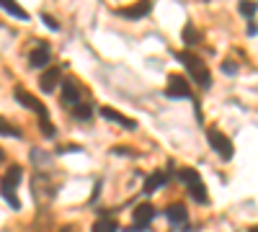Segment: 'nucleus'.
<instances>
[{
	"label": "nucleus",
	"mask_w": 258,
	"mask_h": 232,
	"mask_svg": "<svg viewBox=\"0 0 258 232\" xmlns=\"http://www.w3.org/2000/svg\"><path fill=\"white\" fill-rule=\"evenodd\" d=\"M73 114H75L80 121H88V119H91V114H93V109L88 106V103H80V106H75V109H73Z\"/></svg>",
	"instance_id": "nucleus-20"
},
{
	"label": "nucleus",
	"mask_w": 258,
	"mask_h": 232,
	"mask_svg": "<svg viewBox=\"0 0 258 232\" xmlns=\"http://www.w3.org/2000/svg\"><path fill=\"white\" fill-rule=\"evenodd\" d=\"M207 137H209L212 150L217 152L222 160H230V158H232V152H235V150H232V142H230V139H227L220 129H209V132H207Z\"/></svg>",
	"instance_id": "nucleus-5"
},
{
	"label": "nucleus",
	"mask_w": 258,
	"mask_h": 232,
	"mask_svg": "<svg viewBox=\"0 0 258 232\" xmlns=\"http://www.w3.org/2000/svg\"><path fill=\"white\" fill-rule=\"evenodd\" d=\"M59 75H62V70H59V67L47 70L44 75H41V80H39V88L44 91V93H52V91L59 86Z\"/></svg>",
	"instance_id": "nucleus-12"
},
{
	"label": "nucleus",
	"mask_w": 258,
	"mask_h": 232,
	"mask_svg": "<svg viewBox=\"0 0 258 232\" xmlns=\"http://www.w3.org/2000/svg\"><path fill=\"white\" fill-rule=\"evenodd\" d=\"M49 59H52V54H49L47 47H36V49L29 54V65H31V67H44Z\"/></svg>",
	"instance_id": "nucleus-14"
},
{
	"label": "nucleus",
	"mask_w": 258,
	"mask_h": 232,
	"mask_svg": "<svg viewBox=\"0 0 258 232\" xmlns=\"http://www.w3.org/2000/svg\"><path fill=\"white\" fill-rule=\"evenodd\" d=\"M0 134H3V137H21V129H18V126H13L8 119L0 116Z\"/></svg>",
	"instance_id": "nucleus-16"
},
{
	"label": "nucleus",
	"mask_w": 258,
	"mask_h": 232,
	"mask_svg": "<svg viewBox=\"0 0 258 232\" xmlns=\"http://www.w3.org/2000/svg\"><path fill=\"white\" fill-rule=\"evenodd\" d=\"M222 72H227V75L238 72V65H232V62H222Z\"/></svg>",
	"instance_id": "nucleus-23"
},
{
	"label": "nucleus",
	"mask_w": 258,
	"mask_h": 232,
	"mask_svg": "<svg viewBox=\"0 0 258 232\" xmlns=\"http://www.w3.org/2000/svg\"><path fill=\"white\" fill-rule=\"evenodd\" d=\"M250 232H258V227H253V229H250Z\"/></svg>",
	"instance_id": "nucleus-24"
},
{
	"label": "nucleus",
	"mask_w": 258,
	"mask_h": 232,
	"mask_svg": "<svg viewBox=\"0 0 258 232\" xmlns=\"http://www.w3.org/2000/svg\"><path fill=\"white\" fill-rule=\"evenodd\" d=\"M165 181H168V173H165V171H158V173H153V176H147L145 194H155L158 188H163V186H165Z\"/></svg>",
	"instance_id": "nucleus-13"
},
{
	"label": "nucleus",
	"mask_w": 258,
	"mask_h": 232,
	"mask_svg": "<svg viewBox=\"0 0 258 232\" xmlns=\"http://www.w3.org/2000/svg\"><path fill=\"white\" fill-rule=\"evenodd\" d=\"M62 101H64V106H80V88H78V83L75 80H62Z\"/></svg>",
	"instance_id": "nucleus-9"
},
{
	"label": "nucleus",
	"mask_w": 258,
	"mask_h": 232,
	"mask_svg": "<svg viewBox=\"0 0 258 232\" xmlns=\"http://www.w3.org/2000/svg\"><path fill=\"white\" fill-rule=\"evenodd\" d=\"M153 217H155V206L153 204H140L137 209H135V219H132V227H129V232H145L147 227H150V222H153Z\"/></svg>",
	"instance_id": "nucleus-6"
},
{
	"label": "nucleus",
	"mask_w": 258,
	"mask_h": 232,
	"mask_svg": "<svg viewBox=\"0 0 258 232\" xmlns=\"http://www.w3.org/2000/svg\"><path fill=\"white\" fill-rule=\"evenodd\" d=\"M41 18H44V26H49L52 31H57V29H59V24H57V21H54V18H52L49 13H44V16H41Z\"/></svg>",
	"instance_id": "nucleus-22"
},
{
	"label": "nucleus",
	"mask_w": 258,
	"mask_h": 232,
	"mask_svg": "<svg viewBox=\"0 0 258 232\" xmlns=\"http://www.w3.org/2000/svg\"><path fill=\"white\" fill-rule=\"evenodd\" d=\"M101 116L103 119H109V121H114V124H119V126H124V129H137V121H132L129 116H124V114H119V111H114V109H109V106H103L101 109Z\"/></svg>",
	"instance_id": "nucleus-10"
},
{
	"label": "nucleus",
	"mask_w": 258,
	"mask_h": 232,
	"mask_svg": "<svg viewBox=\"0 0 258 232\" xmlns=\"http://www.w3.org/2000/svg\"><path fill=\"white\" fill-rule=\"evenodd\" d=\"M16 101H18L24 109H29V111L39 114V119H49V116H47V106H44V103H41L36 96H31L26 88H21V86L16 88Z\"/></svg>",
	"instance_id": "nucleus-4"
},
{
	"label": "nucleus",
	"mask_w": 258,
	"mask_h": 232,
	"mask_svg": "<svg viewBox=\"0 0 258 232\" xmlns=\"http://www.w3.org/2000/svg\"><path fill=\"white\" fill-rule=\"evenodd\" d=\"M39 126H41V132H44V137H54L57 129L49 124V119H39Z\"/></svg>",
	"instance_id": "nucleus-21"
},
{
	"label": "nucleus",
	"mask_w": 258,
	"mask_h": 232,
	"mask_svg": "<svg viewBox=\"0 0 258 232\" xmlns=\"http://www.w3.org/2000/svg\"><path fill=\"white\" fill-rule=\"evenodd\" d=\"M168 98H191V86L183 75H168V86H165Z\"/></svg>",
	"instance_id": "nucleus-7"
},
{
	"label": "nucleus",
	"mask_w": 258,
	"mask_h": 232,
	"mask_svg": "<svg viewBox=\"0 0 258 232\" xmlns=\"http://www.w3.org/2000/svg\"><path fill=\"white\" fill-rule=\"evenodd\" d=\"M21 176H24V171H21L18 165H11L8 168V173L3 176V183H0V191H3V199L11 204V209H21V199L16 196V188L21 183Z\"/></svg>",
	"instance_id": "nucleus-2"
},
{
	"label": "nucleus",
	"mask_w": 258,
	"mask_h": 232,
	"mask_svg": "<svg viewBox=\"0 0 258 232\" xmlns=\"http://www.w3.org/2000/svg\"><path fill=\"white\" fill-rule=\"evenodd\" d=\"M165 217H168V222L173 224V227H181V224H186L188 212H186L183 204H170V206L165 209Z\"/></svg>",
	"instance_id": "nucleus-11"
},
{
	"label": "nucleus",
	"mask_w": 258,
	"mask_h": 232,
	"mask_svg": "<svg viewBox=\"0 0 258 232\" xmlns=\"http://www.w3.org/2000/svg\"><path fill=\"white\" fill-rule=\"evenodd\" d=\"M93 232H116V222L114 219H98V222H93Z\"/></svg>",
	"instance_id": "nucleus-19"
},
{
	"label": "nucleus",
	"mask_w": 258,
	"mask_h": 232,
	"mask_svg": "<svg viewBox=\"0 0 258 232\" xmlns=\"http://www.w3.org/2000/svg\"><path fill=\"white\" fill-rule=\"evenodd\" d=\"M238 11L250 21V18L255 16V11H258V3H253V0H240V3H238Z\"/></svg>",
	"instance_id": "nucleus-18"
},
{
	"label": "nucleus",
	"mask_w": 258,
	"mask_h": 232,
	"mask_svg": "<svg viewBox=\"0 0 258 232\" xmlns=\"http://www.w3.org/2000/svg\"><path fill=\"white\" fill-rule=\"evenodd\" d=\"M150 11H153V0H137L135 6H124V8H119L116 13L124 16V18H129V21H140V18H145Z\"/></svg>",
	"instance_id": "nucleus-8"
},
{
	"label": "nucleus",
	"mask_w": 258,
	"mask_h": 232,
	"mask_svg": "<svg viewBox=\"0 0 258 232\" xmlns=\"http://www.w3.org/2000/svg\"><path fill=\"white\" fill-rule=\"evenodd\" d=\"M0 160H3V150H0Z\"/></svg>",
	"instance_id": "nucleus-25"
},
{
	"label": "nucleus",
	"mask_w": 258,
	"mask_h": 232,
	"mask_svg": "<svg viewBox=\"0 0 258 232\" xmlns=\"http://www.w3.org/2000/svg\"><path fill=\"white\" fill-rule=\"evenodd\" d=\"M183 41H186L188 47H194V44L199 41V31L194 29V24H191V21H188V24L183 26Z\"/></svg>",
	"instance_id": "nucleus-17"
},
{
	"label": "nucleus",
	"mask_w": 258,
	"mask_h": 232,
	"mask_svg": "<svg viewBox=\"0 0 258 232\" xmlns=\"http://www.w3.org/2000/svg\"><path fill=\"white\" fill-rule=\"evenodd\" d=\"M178 181L188 188V194L197 199L199 204H207V201H209L207 188H204V181H202V176L194 171V168H181V171H178Z\"/></svg>",
	"instance_id": "nucleus-3"
},
{
	"label": "nucleus",
	"mask_w": 258,
	"mask_h": 232,
	"mask_svg": "<svg viewBox=\"0 0 258 232\" xmlns=\"http://www.w3.org/2000/svg\"><path fill=\"white\" fill-rule=\"evenodd\" d=\"M0 6H3L8 13H13L16 18H21V21H26V18H29V16H26V11L21 8V6L16 3V0H0Z\"/></svg>",
	"instance_id": "nucleus-15"
},
{
	"label": "nucleus",
	"mask_w": 258,
	"mask_h": 232,
	"mask_svg": "<svg viewBox=\"0 0 258 232\" xmlns=\"http://www.w3.org/2000/svg\"><path fill=\"white\" fill-rule=\"evenodd\" d=\"M178 59H181V65L188 70V75L197 80L202 88H209L212 86V72L207 70L204 59H199L197 54H191V52H178Z\"/></svg>",
	"instance_id": "nucleus-1"
}]
</instances>
